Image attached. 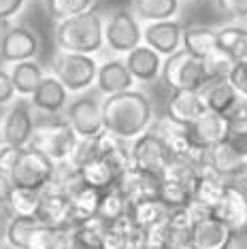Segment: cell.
<instances>
[{"instance_id": "cell-41", "label": "cell", "mask_w": 247, "mask_h": 249, "mask_svg": "<svg viewBox=\"0 0 247 249\" xmlns=\"http://www.w3.org/2000/svg\"><path fill=\"white\" fill-rule=\"evenodd\" d=\"M228 79H230V83L239 89V94L245 98L247 96V58L241 62H234L232 69H230Z\"/></svg>"}, {"instance_id": "cell-11", "label": "cell", "mask_w": 247, "mask_h": 249, "mask_svg": "<svg viewBox=\"0 0 247 249\" xmlns=\"http://www.w3.org/2000/svg\"><path fill=\"white\" fill-rule=\"evenodd\" d=\"M211 211L222 222H226L237 236L247 234V173L239 179L228 181L222 198Z\"/></svg>"}, {"instance_id": "cell-35", "label": "cell", "mask_w": 247, "mask_h": 249, "mask_svg": "<svg viewBox=\"0 0 247 249\" xmlns=\"http://www.w3.org/2000/svg\"><path fill=\"white\" fill-rule=\"evenodd\" d=\"M128 198L122 194V190L113 185V188L105 190L103 192V200H100V211H98V217L103 222H115V219L128 215Z\"/></svg>"}, {"instance_id": "cell-21", "label": "cell", "mask_w": 247, "mask_h": 249, "mask_svg": "<svg viewBox=\"0 0 247 249\" xmlns=\"http://www.w3.org/2000/svg\"><path fill=\"white\" fill-rule=\"evenodd\" d=\"M117 188L128 198V202H139L145 198H160V177L130 166L120 175Z\"/></svg>"}, {"instance_id": "cell-22", "label": "cell", "mask_w": 247, "mask_h": 249, "mask_svg": "<svg viewBox=\"0 0 247 249\" xmlns=\"http://www.w3.org/2000/svg\"><path fill=\"white\" fill-rule=\"evenodd\" d=\"M207 166L213 168L224 179L232 181L247 173V158H243L239 151H234L226 141H220L207 151Z\"/></svg>"}, {"instance_id": "cell-34", "label": "cell", "mask_w": 247, "mask_h": 249, "mask_svg": "<svg viewBox=\"0 0 247 249\" xmlns=\"http://www.w3.org/2000/svg\"><path fill=\"white\" fill-rule=\"evenodd\" d=\"M94 4H96V0H43V7L53 21L81 15L86 11L94 9Z\"/></svg>"}, {"instance_id": "cell-7", "label": "cell", "mask_w": 247, "mask_h": 249, "mask_svg": "<svg viewBox=\"0 0 247 249\" xmlns=\"http://www.w3.org/2000/svg\"><path fill=\"white\" fill-rule=\"evenodd\" d=\"M143 45V24L130 7H117L105 18V49L113 55H126Z\"/></svg>"}, {"instance_id": "cell-40", "label": "cell", "mask_w": 247, "mask_h": 249, "mask_svg": "<svg viewBox=\"0 0 247 249\" xmlns=\"http://www.w3.org/2000/svg\"><path fill=\"white\" fill-rule=\"evenodd\" d=\"M21 149H24V147H15V145H7V143L0 145V173H2L4 177L11 179V175H13L15 166H18V160L21 156Z\"/></svg>"}, {"instance_id": "cell-44", "label": "cell", "mask_w": 247, "mask_h": 249, "mask_svg": "<svg viewBox=\"0 0 247 249\" xmlns=\"http://www.w3.org/2000/svg\"><path fill=\"white\" fill-rule=\"evenodd\" d=\"M26 0H0V24H9L24 11Z\"/></svg>"}, {"instance_id": "cell-38", "label": "cell", "mask_w": 247, "mask_h": 249, "mask_svg": "<svg viewBox=\"0 0 247 249\" xmlns=\"http://www.w3.org/2000/svg\"><path fill=\"white\" fill-rule=\"evenodd\" d=\"M38 224L36 217H26V215H15L13 224L9 228V234H7V247L11 249H24L26 245V239L30 234V230Z\"/></svg>"}, {"instance_id": "cell-6", "label": "cell", "mask_w": 247, "mask_h": 249, "mask_svg": "<svg viewBox=\"0 0 247 249\" xmlns=\"http://www.w3.org/2000/svg\"><path fill=\"white\" fill-rule=\"evenodd\" d=\"M162 83L171 89H188V92H200L207 83H209V75L205 69V60L194 58L185 49H179L173 55L164 58L162 64Z\"/></svg>"}, {"instance_id": "cell-15", "label": "cell", "mask_w": 247, "mask_h": 249, "mask_svg": "<svg viewBox=\"0 0 247 249\" xmlns=\"http://www.w3.org/2000/svg\"><path fill=\"white\" fill-rule=\"evenodd\" d=\"M183 24L177 19L143 24V43L156 49L162 58H168L183 47Z\"/></svg>"}, {"instance_id": "cell-19", "label": "cell", "mask_w": 247, "mask_h": 249, "mask_svg": "<svg viewBox=\"0 0 247 249\" xmlns=\"http://www.w3.org/2000/svg\"><path fill=\"white\" fill-rule=\"evenodd\" d=\"M205 113H207V105L203 100V94L188 92V89L171 92L164 107V115L171 117L177 124H183V126H190V124L196 122Z\"/></svg>"}, {"instance_id": "cell-17", "label": "cell", "mask_w": 247, "mask_h": 249, "mask_svg": "<svg viewBox=\"0 0 247 249\" xmlns=\"http://www.w3.org/2000/svg\"><path fill=\"white\" fill-rule=\"evenodd\" d=\"M134 86H137V81H134L124 55H113V58H106L105 62H100L96 89L103 96L126 92V89H132Z\"/></svg>"}, {"instance_id": "cell-25", "label": "cell", "mask_w": 247, "mask_h": 249, "mask_svg": "<svg viewBox=\"0 0 247 249\" xmlns=\"http://www.w3.org/2000/svg\"><path fill=\"white\" fill-rule=\"evenodd\" d=\"M217 52L224 53L230 62H241L247 58V24L230 21L217 28Z\"/></svg>"}, {"instance_id": "cell-27", "label": "cell", "mask_w": 247, "mask_h": 249, "mask_svg": "<svg viewBox=\"0 0 247 249\" xmlns=\"http://www.w3.org/2000/svg\"><path fill=\"white\" fill-rule=\"evenodd\" d=\"M181 2L183 0H130V9L141 24H151L177 19V15L181 13Z\"/></svg>"}, {"instance_id": "cell-10", "label": "cell", "mask_w": 247, "mask_h": 249, "mask_svg": "<svg viewBox=\"0 0 247 249\" xmlns=\"http://www.w3.org/2000/svg\"><path fill=\"white\" fill-rule=\"evenodd\" d=\"M38 52H41V38L35 28L26 24H11L0 32V62L2 64L36 60Z\"/></svg>"}, {"instance_id": "cell-14", "label": "cell", "mask_w": 247, "mask_h": 249, "mask_svg": "<svg viewBox=\"0 0 247 249\" xmlns=\"http://www.w3.org/2000/svg\"><path fill=\"white\" fill-rule=\"evenodd\" d=\"M36 219L41 224L53 226H75L71 219V200H69V192H66L58 181L49 183L47 188L41 190V205L36 211Z\"/></svg>"}, {"instance_id": "cell-48", "label": "cell", "mask_w": 247, "mask_h": 249, "mask_svg": "<svg viewBox=\"0 0 247 249\" xmlns=\"http://www.w3.org/2000/svg\"><path fill=\"white\" fill-rule=\"evenodd\" d=\"M185 2H192V4H200V2H205V0H185Z\"/></svg>"}, {"instance_id": "cell-28", "label": "cell", "mask_w": 247, "mask_h": 249, "mask_svg": "<svg viewBox=\"0 0 247 249\" xmlns=\"http://www.w3.org/2000/svg\"><path fill=\"white\" fill-rule=\"evenodd\" d=\"M77 173H79L83 183L92 185V188H96L100 192L117 185V179H120V175H122L106 158H96V160L83 164L81 168H77Z\"/></svg>"}, {"instance_id": "cell-30", "label": "cell", "mask_w": 247, "mask_h": 249, "mask_svg": "<svg viewBox=\"0 0 247 249\" xmlns=\"http://www.w3.org/2000/svg\"><path fill=\"white\" fill-rule=\"evenodd\" d=\"M226 185H228V179H224L222 175H217L213 168L205 166L203 171H200V177H198V183H196L192 202H198V205H203V207L213 209L217 205V200L222 198Z\"/></svg>"}, {"instance_id": "cell-39", "label": "cell", "mask_w": 247, "mask_h": 249, "mask_svg": "<svg viewBox=\"0 0 247 249\" xmlns=\"http://www.w3.org/2000/svg\"><path fill=\"white\" fill-rule=\"evenodd\" d=\"M211 4L228 21L247 24V0H211Z\"/></svg>"}, {"instance_id": "cell-12", "label": "cell", "mask_w": 247, "mask_h": 249, "mask_svg": "<svg viewBox=\"0 0 247 249\" xmlns=\"http://www.w3.org/2000/svg\"><path fill=\"white\" fill-rule=\"evenodd\" d=\"M130 160L132 166L139 168V171L162 177V173L168 166V162L173 160V156L168 151V147L164 145V141L149 128L141 137L130 141Z\"/></svg>"}, {"instance_id": "cell-9", "label": "cell", "mask_w": 247, "mask_h": 249, "mask_svg": "<svg viewBox=\"0 0 247 249\" xmlns=\"http://www.w3.org/2000/svg\"><path fill=\"white\" fill-rule=\"evenodd\" d=\"M55 175H58V162H53L49 156L32 149V147H24L18 166L11 175V183L18 188L43 190L49 183H53Z\"/></svg>"}, {"instance_id": "cell-1", "label": "cell", "mask_w": 247, "mask_h": 249, "mask_svg": "<svg viewBox=\"0 0 247 249\" xmlns=\"http://www.w3.org/2000/svg\"><path fill=\"white\" fill-rule=\"evenodd\" d=\"M105 130L124 141H134L147 132L156 120L154 103L143 89H126L120 94L103 96Z\"/></svg>"}, {"instance_id": "cell-5", "label": "cell", "mask_w": 247, "mask_h": 249, "mask_svg": "<svg viewBox=\"0 0 247 249\" xmlns=\"http://www.w3.org/2000/svg\"><path fill=\"white\" fill-rule=\"evenodd\" d=\"M98 60L88 53H72L58 49L52 60V72L66 86L71 94L88 92L96 86Z\"/></svg>"}, {"instance_id": "cell-18", "label": "cell", "mask_w": 247, "mask_h": 249, "mask_svg": "<svg viewBox=\"0 0 247 249\" xmlns=\"http://www.w3.org/2000/svg\"><path fill=\"white\" fill-rule=\"evenodd\" d=\"M200 94H203L207 111L217 113V115H222V117H228L230 113H234V109H237L241 105V100H243V96L230 83L228 77L211 79V81L200 89Z\"/></svg>"}, {"instance_id": "cell-20", "label": "cell", "mask_w": 247, "mask_h": 249, "mask_svg": "<svg viewBox=\"0 0 247 249\" xmlns=\"http://www.w3.org/2000/svg\"><path fill=\"white\" fill-rule=\"evenodd\" d=\"M124 58H126V64H128V69H130L137 83L149 86V83H154L160 79L164 58H162L156 49H151L149 45H145V43L139 45L137 49H132V52L126 53Z\"/></svg>"}, {"instance_id": "cell-45", "label": "cell", "mask_w": 247, "mask_h": 249, "mask_svg": "<svg viewBox=\"0 0 247 249\" xmlns=\"http://www.w3.org/2000/svg\"><path fill=\"white\" fill-rule=\"evenodd\" d=\"M13 188V183H11L9 177H4L2 173H0V200H9V192Z\"/></svg>"}, {"instance_id": "cell-3", "label": "cell", "mask_w": 247, "mask_h": 249, "mask_svg": "<svg viewBox=\"0 0 247 249\" xmlns=\"http://www.w3.org/2000/svg\"><path fill=\"white\" fill-rule=\"evenodd\" d=\"M79 134L71 126L66 117H55L52 122L38 124L35 130V137L28 143V147L49 156L53 162H69L79 145Z\"/></svg>"}, {"instance_id": "cell-37", "label": "cell", "mask_w": 247, "mask_h": 249, "mask_svg": "<svg viewBox=\"0 0 247 249\" xmlns=\"http://www.w3.org/2000/svg\"><path fill=\"white\" fill-rule=\"evenodd\" d=\"M160 200L164 202L168 209H181L190 207L194 200V192L185 188L183 183H177L173 179L160 177Z\"/></svg>"}, {"instance_id": "cell-2", "label": "cell", "mask_w": 247, "mask_h": 249, "mask_svg": "<svg viewBox=\"0 0 247 249\" xmlns=\"http://www.w3.org/2000/svg\"><path fill=\"white\" fill-rule=\"evenodd\" d=\"M53 43L62 52L96 55L105 49V15L89 9L75 18L55 21Z\"/></svg>"}, {"instance_id": "cell-23", "label": "cell", "mask_w": 247, "mask_h": 249, "mask_svg": "<svg viewBox=\"0 0 247 249\" xmlns=\"http://www.w3.org/2000/svg\"><path fill=\"white\" fill-rule=\"evenodd\" d=\"M188 132L196 149L209 151L215 143L224 141V134H226V117L207 111L205 115H200L196 122L190 124Z\"/></svg>"}, {"instance_id": "cell-8", "label": "cell", "mask_w": 247, "mask_h": 249, "mask_svg": "<svg viewBox=\"0 0 247 249\" xmlns=\"http://www.w3.org/2000/svg\"><path fill=\"white\" fill-rule=\"evenodd\" d=\"M98 89H88V92L77 94L71 98L69 107L64 111V117L71 122L79 139H92L105 132L103 120V98Z\"/></svg>"}, {"instance_id": "cell-49", "label": "cell", "mask_w": 247, "mask_h": 249, "mask_svg": "<svg viewBox=\"0 0 247 249\" xmlns=\"http://www.w3.org/2000/svg\"><path fill=\"white\" fill-rule=\"evenodd\" d=\"M4 141H2V124H0V145H2Z\"/></svg>"}, {"instance_id": "cell-43", "label": "cell", "mask_w": 247, "mask_h": 249, "mask_svg": "<svg viewBox=\"0 0 247 249\" xmlns=\"http://www.w3.org/2000/svg\"><path fill=\"white\" fill-rule=\"evenodd\" d=\"M15 219V211L11 209L9 200H0V247H7V234Z\"/></svg>"}, {"instance_id": "cell-4", "label": "cell", "mask_w": 247, "mask_h": 249, "mask_svg": "<svg viewBox=\"0 0 247 249\" xmlns=\"http://www.w3.org/2000/svg\"><path fill=\"white\" fill-rule=\"evenodd\" d=\"M194 215V226L190 232L188 249H232L239 236L226 222L213 215L209 207L198 202L190 205Z\"/></svg>"}, {"instance_id": "cell-47", "label": "cell", "mask_w": 247, "mask_h": 249, "mask_svg": "<svg viewBox=\"0 0 247 249\" xmlns=\"http://www.w3.org/2000/svg\"><path fill=\"white\" fill-rule=\"evenodd\" d=\"M241 107H243V111L247 113V96H245V98H243V100H241Z\"/></svg>"}, {"instance_id": "cell-31", "label": "cell", "mask_w": 247, "mask_h": 249, "mask_svg": "<svg viewBox=\"0 0 247 249\" xmlns=\"http://www.w3.org/2000/svg\"><path fill=\"white\" fill-rule=\"evenodd\" d=\"M224 141L232 147L234 151H239L243 158H247V113L243 107H237L234 113H230L226 117V134Z\"/></svg>"}, {"instance_id": "cell-26", "label": "cell", "mask_w": 247, "mask_h": 249, "mask_svg": "<svg viewBox=\"0 0 247 249\" xmlns=\"http://www.w3.org/2000/svg\"><path fill=\"white\" fill-rule=\"evenodd\" d=\"M198 60H207L217 52V28L211 26H185L183 28V47Z\"/></svg>"}, {"instance_id": "cell-16", "label": "cell", "mask_w": 247, "mask_h": 249, "mask_svg": "<svg viewBox=\"0 0 247 249\" xmlns=\"http://www.w3.org/2000/svg\"><path fill=\"white\" fill-rule=\"evenodd\" d=\"M30 103L36 113L55 117L66 111V107L71 103V92L53 72H49V75H45L43 81L38 83L35 94L30 96Z\"/></svg>"}, {"instance_id": "cell-32", "label": "cell", "mask_w": 247, "mask_h": 249, "mask_svg": "<svg viewBox=\"0 0 247 249\" xmlns=\"http://www.w3.org/2000/svg\"><path fill=\"white\" fill-rule=\"evenodd\" d=\"M134 232H137V228H134V224L130 222L128 215L115 219V222H105L103 247L105 249H128Z\"/></svg>"}, {"instance_id": "cell-42", "label": "cell", "mask_w": 247, "mask_h": 249, "mask_svg": "<svg viewBox=\"0 0 247 249\" xmlns=\"http://www.w3.org/2000/svg\"><path fill=\"white\" fill-rule=\"evenodd\" d=\"M15 98H18V92H15L11 72L4 69V66H0V107L11 105Z\"/></svg>"}, {"instance_id": "cell-13", "label": "cell", "mask_w": 247, "mask_h": 249, "mask_svg": "<svg viewBox=\"0 0 247 249\" xmlns=\"http://www.w3.org/2000/svg\"><path fill=\"white\" fill-rule=\"evenodd\" d=\"M36 122H35V107L30 98H15L11 103L9 111L4 113L2 122V141L7 145L15 147H28V143L35 137Z\"/></svg>"}, {"instance_id": "cell-29", "label": "cell", "mask_w": 247, "mask_h": 249, "mask_svg": "<svg viewBox=\"0 0 247 249\" xmlns=\"http://www.w3.org/2000/svg\"><path fill=\"white\" fill-rule=\"evenodd\" d=\"M9 72H11V79H13L15 92H18V96H24V98H30L35 94V89L38 88V83L43 81V77L47 75L36 60H26V62H18V64H11Z\"/></svg>"}, {"instance_id": "cell-24", "label": "cell", "mask_w": 247, "mask_h": 249, "mask_svg": "<svg viewBox=\"0 0 247 249\" xmlns=\"http://www.w3.org/2000/svg\"><path fill=\"white\" fill-rule=\"evenodd\" d=\"M171 215V209H168L160 198H145V200L139 202H130L128 207V217L134 224V228L149 232L156 226L164 224Z\"/></svg>"}, {"instance_id": "cell-46", "label": "cell", "mask_w": 247, "mask_h": 249, "mask_svg": "<svg viewBox=\"0 0 247 249\" xmlns=\"http://www.w3.org/2000/svg\"><path fill=\"white\" fill-rule=\"evenodd\" d=\"M145 249H185V247L175 245V243H147Z\"/></svg>"}, {"instance_id": "cell-36", "label": "cell", "mask_w": 247, "mask_h": 249, "mask_svg": "<svg viewBox=\"0 0 247 249\" xmlns=\"http://www.w3.org/2000/svg\"><path fill=\"white\" fill-rule=\"evenodd\" d=\"M9 205L15 211V215L36 217L38 205H41V190L18 188V185H13L9 192Z\"/></svg>"}, {"instance_id": "cell-33", "label": "cell", "mask_w": 247, "mask_h": 249, "mask_svg": "<svg viewBox=\"0 0 247 249\" xmlns=\"http://www.w3.org/2000/svg\"><path fill=\"white\" fill-rule=\"evenodd\" d=\"M105 222L100 217H92L88 222L75 224V249H105Z\"/></svg>"}]
</instances>
